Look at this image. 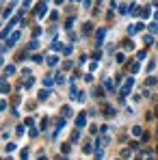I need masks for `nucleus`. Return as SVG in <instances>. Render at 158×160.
Listing matches in <instances>:
<instances>
[{
  "label": "nucleus",
  "instance_id": "4468645a",
  "mask_svg": "<svg viewBox=\"0 0 158 160\" xmlns=\"http://www.w3.org/2000/svg\"><path fill=\"white\" fill-rule=\"evenodd\" d=\"M91 28H93L91 24H84V26H82V33H84V35H89V33H91Z\"/></svg>",
  "mask_w": 158,
  "mask_h": 160
},
{
  "label": "nucleus",
  "instance_id": "dca6fc26",
  "mask_svg": "<svg viewBox=\"0 0 158 160\" xmlns=\"http://www.w3.org/2000/svg\"><path fill=\"white\" fill-rule=\"evenodd\" d=\"M2 93H9V82H7V78L2 80Z\"/></svg>",
  "mask_w": 158,
  "mask_h": 160
},
{
  "label": "nucleus",
  "instance_id": "f8f14e48",
  "mask_svg": "<svg viewBox=\"0 0 158 160\" xmlns=\"http://www.w3.org/2000/svg\"><path fill=\"white\" fill-rule=\"evenodd\" d=\"M48 97H50V91H46V89H44V91L39 93V100H48Z\"/></svg>",
  "mask_w": 158,
  "mask_h": 160
},
{
  "label": "nucleus",
  "instance_id": "412c9836",
  "mask_svg": "<svg viewBox=\"0 0 158 160\" xmlns=\"http://www.w3.org/2000/svg\"><path fill=\"white\" fill-rule=\"evenodd\" d=\"M61 154H69V145H63V147H61Z\"/></svg>",
  "mask_w": 158,
  "mask_h": 160
},
{
  "label": "nucleus",
  "instance_id": "6e6552de",
  "mask_svg": "<svg viewBox=\"0 0 158 160\" xmlns=\"http://www.w3.org/2000/svg\"><path fill=\"white\" fill-rule=\"evenodd\" d=\"M44 13H46V2L39 5V9H37V17H44Z\"/></svg>",
  "mask_w": 158,
  "mask_h": 160
},
{
  "label": "nucleus",
  "instance_id": "0eeeda50",
  "mask_svg": "<svg viewBox=\"0 0 158 160\" xmlns=\"http://www.w3.org/2000/svg\"><path fill=\"white\" fill-rule=\"evenodd\" d=\"M17 39H20V33H13V35H11V39H9V44H7V46H13L15 41H17Z\"/></svg>",
  "mask_w": 158,
  "mask_h": 160
},
{
  "label": "nucleus",
  "instance_id": "6ab92c4d",
  "mask_svg": "<svg viewBox=\"0 0 158 160\" xmlns=\"http://www.w3.org/2000/svg\"><path fill=\"white\" fill-rule=\"evenodd\" d=\"M72 26H74V17H69V19H67V24H65V28L69 30V28H72Z\"/></svg>",
  "mask_w": 158,
  "mask_h": 160
},
{
  "label": "nucleus",
  "instance_id": "39448f33",
  "mask_svg": "<svg viewBox=\"0 0 158 160\" xmlns=\"http://www.w3.org/2000/svg\"><path fill=\"white\" fill-rule=\"evenodd\" d=\"M52 84H54V78H52V76H46L44 78V87H52Z\"/></svg>",
  "mask_w": 158,
  "mask_h": 160
},
{
  "label": "nucleus",
  "instance_id": "9b49d317",
  "mask_svg": "<svg viewBox=\"0 0 158 160\" xmlns=\"http://www.w3.org/2000/svg\"><path fill=\"white\" fill-rule=\"evenodd\" d=\"M15 147H17L15 143H7V145H5V151H15Z\"/></svg>",
  "mask_w": 158,
  "mask_h": 160
},
{
  "label": "nucleus",
  "instance_id": "a878e982",
  "mask_svg": "<svg viewBox=\"0 0 158 160\" xmlns=\"http://www.w3.org/2000/svg\"><path fill=\"white\" fill-rule=\"evenodd\" d=\"M147 160H154V158H152V156H147Z\"/></svg>",
  "mask_w": 158,
  "mask_h": 160
},
{
  "label": "nucleus",
  "instance_id": "f3484780",
  "mask_svg": "<svg viewBox=\"0 0 158 160\" xmlns=\"http://www.w3.org/2000/svg\"><path fill=\"white\" fill-rule=\"evenodd\" d=\"M33 82H35V80H33V78L28 76V78H26V80H24V87H33Z\"/></svg>",
  "mask_w": 158,
  "mask_h": 160
},
{
  "label": "nucleus",
  "instance_id": "393cba45",
  "mask_svg": "<svg viewBox=\"0 0 158 160\" xmlns=\"http://www.w3.org/2000/svg\"><path fill=\"white\" fill-rule=\"evenodd\" d=\"M39 160H48V158H44V156H41V158H39Z\"/></svg>",
  "mask_w": 158,
  "mask_h": 160
},
{
  "label": "nucleus",
  "instance_id": "20e7f679",
  "mask_svg": "<svg viewBox=\"0 0 158 160\" xmlns=\"http://www.w3.org/2000/svg\"><path fill=\"white\" fill-rule=\"evenodd\" d=\"M13 74H15V67H13V65H7V67H5V78L7 76H13Z\"/></svg>",
  "mask_w": 158,
  "mask_h": 160
},
{
  "label": "nucleus",
  "instance_id": "b1692460",
  "mask_svg": "<svg viewBox=\"0 0 158 160\" xmlns=\"http://www.w3.org/2000/svg\"><path fill=\"white\" fill-rule=\"evenodd\" d=\"M154 7H158V0H156V2H154Z\"/></svg>",
  "mask_w": 158,
  "mask_h": 160
},
{
  "label": "nucleus",
  "instance_id": "aec40b11",
  "mask_svg": "<svg viewBox=\"0 0 158 160\" xmlns=\"http://www.w3.org/2000/svg\"><path fill=\"white\" fill-rule=\"evenodd\" d=\"M63 112H65V117H69V115H72V108H69V106H65V108H63Z\"/></svg>",
  "mask_w": 158,
  "mask_h": 160
},
{
  "label": "nucleus",
  "instance_id": "7ed1b4c3",
  "mask_svg": "<svg viewBox=\"0 0 158 160\" xmlns=\"http://www.w3.org/2000/svg\"><path fill=\"white\" fill-rule=\"evenodd\" d=\"M104 37H106V30H104V28H100V30H98V35H95V39H98V46L102 44V39H104Z\"/></svg>",
  "mask_w": 158,
  "mask_h": 160
},
{
  "label": "nucleus",
  "instance_id": "1a4fd4ad",
  "mask_svg": "<svg viewBox=\"0 0 158 160\" xmlns=\"http://www.w3.org/2000/svg\"><path fill=\"white\" fill-rule=\"evenodd\" d=\"M93 95H98V97H104V89H102V87H95V89H93Z\"/></svg>",
  "mask_w": 158,
  "mask_h": 160
},
{
  "label": "nucleus",
  "instance_id": "4be33fe9",
  "mask_svg": "<svg viewBox=\"0 0 158 160\" xmlns=\"http://www.w3.org/2000/svg\"><path fill=\"white\" fill-rule=\"evenodd\" d=\"M102 156H104V151H102V149L95 151V158H98V160H102Z\"/></svg>",
  "mask_w": 158,
  "mask_h": 160
},
{
  "label": "nucleus",
  "instance_id": "9d476101",
  "mask_svg": "<svg viewBox=\"0 0 158 160\" xmlns=\"http://www.w3.org/2000/svg\"><path fill=\"white\" fill-rule=\"evenodd\" d=\"M56 63H59V56H50L48 58V65H50V67H54Z\"/></svg>",
  "mask_w": 158,
  "mask_h": 160
},
{
  "label": "nucleus",
  "instance_id": "5701e85b",
  "mask_svg": "<svg viewBox=\"0 0 158 160\" xmlns=\"http://www.w3.org/2000/svg\"><path fill=\"white\" fill-rule=\"evenodd\" d=\"M149 30H152V33H158V24H152V26H149Z\"/></svg>",
  "mask_w": 158,
  "mask_h": 160
},
{
  "label": "nucleus",
  "instance_id": "a211bd4d",
  "mask_svg": "<svg viewBox=\"0 0 158 160\" xmlns=\"http://www.w3.org/2000/svg\"><path fill=\"white\" fill-rule=\"evenodd\" d=\"M141 132H143V130H141V126H134V128H132V134H137V136H139Z\"/></svg>",
  "mask_w": 158,
  "mask_h": 160
},
{
  "label": "nucleus",
  "instance_id": "bb28decb",
  "mask_svg": "<svg viewBox=\"0 0 158 160\" xmlns=\"http://www.w3.org/2000/svg\"><path fill=\"white\" fill-rule=\"evenodd\" d=\"M44 2H48V0H44Z\"/></svg>",
  "mask_w": 158,
  "mask_h": 160
},
{
  "label": "nucleus",
  "instance_id": "ddd939ff",
  "mask_svg": "<svg viewBox=\"0 0 158 160\" xmlns=\"http://www.w3.org/2000/svg\"><path fill=\"white\" fill-rule=\"evenodd\" d=\"M115 61H117V63H119V65H121V63H124V61H126V56H124V54H121V52H119V54H117V56H115Z\"/></svg>",
  "mask_w": 158,
  "mask_h": 160
},
{
  "label": "nucleus",
  "instance_id": "f257e3e1",
  "mask_svg": "<svg viewBox=\"0 0 158 160\" xmlns=\"http://www.w3.org/2000/svg\"><path fill=\"white\" fill-rule=\"evenodd\" d=\"M132 84H134V78H128L124 82V87H121V97H126L130 91H132Z\"/></svg>",
  "mask_w": 158,
  "mask_h": 160
},
{
  "label": "nucleus",
  "instance_id": "423d86ee",
  "mask_svg": "<svg viewBox=\"0 0 158 160\" xmlns=\"http://www.w3.org/2000/svg\"><path fill=\"white\" fill-rule=\"evenodd\" d=\"M104 115H106V117H113V115H115L113 106H108V104H106V106H104Z\"/></svg>",
  "mask_w": 158,
  "mask_h": 160
},
{
  "label": "nucleus",
  "instance_id": "f03ea898",
  "mask_svg": "<svg viewBox=\"0 0 158 160\" xmlns=\"http://www.w3.org/2000/svg\"><path fill=\"white\" fill-rule=\"evenodd\" d=\"M84 123H87V115H84V112H80V115L76 117V126H78V128H82Z\"/></svg>",
  "mask_w": 158,
  "mask_h": 160
},
{
  "label": "nucleus",
  "instance_id": "2eb2a0df",
  "mask_svg": "<svg viewBox=\"0 0 158 160\" xmlns=\"http://www.w3.org/2000/svg\"><path fill=\"white\" fill-rule=\"evenodd\" d=\"M143 41H145V46H152V44H154V39L149 37V35H145V37H143Z\"/></svg>",
  "mask_w": 158,
  "mask_h": 160
}]
</instances>
